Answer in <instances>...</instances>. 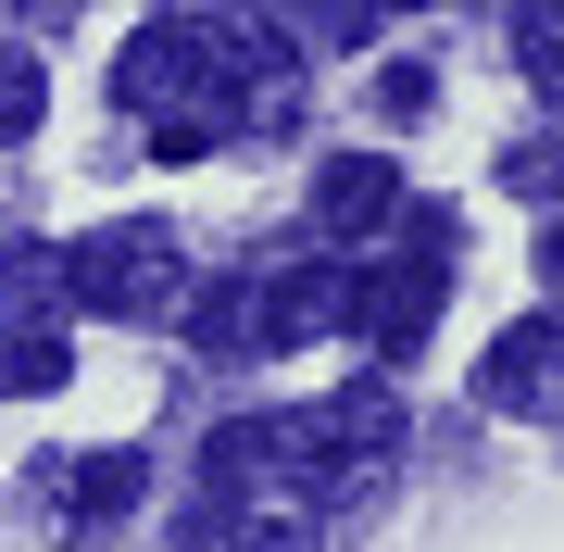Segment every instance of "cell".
I'll return each instance as SVG.
<instances>
[{"label": "cell", "mask_w": 564, "mask_h": 552, "mask_svg": "<svg viewBox=\"0 0 564 552\" xmlns=\"http://www.w3.org/2000/svg\"><path fill=\"white\" fill-rule=\"evenodd\" d=\"M63 302H76V314H113V327L176 314V302H188V251H176V226H151V214L88 226V239L63 251Z\"/></svg>", "instance_id": "obj_1"}, {"label": "cell", "mask_w": 564, "mask_h": 552, "mask_svg": "<svg viewBox=\"0 0 564 552\" xmlns=\"http://www.w3.org/2000/svg\"><path fill=\"white\" fill-rule=\"evenodd\" d=\"M63 302V251H13L0 264V314H51Z\"/></svg>", "instance_id": "obj_12"}, {"label": "cell", "mask_w": 564, "mask_h": 552, "mask_svg": "<svg viewBox=\"0 0 564 552\" xmlns=\"http://www.w3.org/2000/svg\"><path fill=\"white\" fill-rule=\"evenodd\" d=\"M39 502L63 515V528H101V515L139 502V452H51V465H39Z\"/></svg>", "instance_id": "obj_7"}, {"label": "cell", "mask_w": 564, "mask_h": 552, "mask_svg": "<svg viewBox=\"0 0 564 552\" xmlns=\"http://www.w3.org/2000/svg\"><path fill=\"white\" fill-rule=\"evenodd\" d=\"M540 264H552V277H564V214H552V226H540Z\"/></svg>", "instance_id": "obj_15"}, {"label": "cell", "mask_w": 564, "mask_h": 552, "mask_svg": "<svg viewBox=\"0 0 564 552\" xmlns=\"http://www.w3.org/2000/svg\"><path fill=\"white\" fill-rule=\"evenodd\" d=\"M339 302H351L339 264H276V277L251 289V351H302V339H326V327H339Z\"/></svg>", "instance_id": "obj_5"}, {"label": "cell", "mask_w": 564, "mask_h": 552, "mask_svg": "<svg viewBox=\"0 0 564 552\" xmlns=\"http://www.w3.org/2000/svg\"><path fill=\"white\" fill-rule=\"evenodd\" d=\"M389 13H402V0H289L276 25H289V39H302V63H314V51H364Z\"/></svg>", "instance_id": "obj_8"}, {"label": "cell", "mask_w": 564, "mask_h": 552, "mask_svg": "<svg viewBox=\"0 0 564 552\" xmlns=\"http://www.w3.org/2000/svg\"><path fill=\"white\" fill-rule=\"evenodd\" d=\"M39 113H51V76H39L25 51H0V151H25V139H39Z\"/></svg>", "instance_id": "obj_11"}, {"label": "cell", "mask_w": 564, "mask_h": 552, "mask_svg": "<svg viewBox=\"0 0 564 552\" xmlns=\"http://www.w3.org/2000/svg\"><path fill=\"white\" fill-rule=\"evenodd\" d=\"M63 377H76V351H63V327H13V339H0V389H25V402H51Z\"/></svg>", "instance_id": "obj_9"}, {"label": "cell", "mask_w": 564, "mask_h": 552, "mask_svg": "<svg viewBox=\"0 0 564 552\" xmlns=\"http://www.w3.org/2000/svg\"><path fill=\"white\" fill-rule=\"evenodd\" d=\"M502 188H527V202H564V151H552V139H514V151H502Z\"/></svg>", "instance_id": "obj_13"}, {"label": "cell", "mask_w": 564, "mask_h": 552, "mask_svg": "<svg viewBox=\"0 0 564 552\" xmlns=\"http://www.w3.org/2000/svg\"><path fill=\"white\" fill-rule=\"evenodd\" d=\"M214 51H202V25H139L113 63V113H176V101H214Z\"/></svg>", "instance_id": "obj_4"}, {"label": "cell", "mask_w": 564, "mask_h": 552, "mask_svg": "<svg viewBox=\"0 0 564 552\" xmlns=\"http://www.w3.org/2000/svg\"><path fill=\"white\" fill-rule=\"evenodd\" d=\"M226 552H314V528H302V515H263V528H239Z\"/></svg>", "instance_id": "obj_14"}, {"label": "cell", "mask_w": 564, "mask_h": 552, "mask_svg": "<svg viewBox=\"0 0 564 552\" xmlns=\"http://www.w3.org/2000/svg\"><path fill=\"white\" fill-rule=\"evenodd\" d=\"M440 302H452V264H377V277H351V302H339V327L364 339V351H402L440 327Z\"/></svg>", "instance_id": "obj_3"}, {"label": "cell", "mask_w": 564, "mask_h": 552, "mask_svg": "<svg viewBox=\"0 0 564 552\" xmlns=\"http://www.w3.org/2000/svg\"><path fill=\"white\" fill-rule=\"evenodd\" d=\"M389 214H402V164H377V151L314 164V226H326V239H377Z\"/></svg>", "instance_id": "obj_6"}, {"label": "cell", "mask_w": 564, "mask_h": 552, "mask_svg": "<svg viewBox=\"0 0 564 552\" xmlns=\"http://www.w3.org/2000/svg\"><path fill=\"white\" fill-rule=\"evenodd\" d=\"M13 13H63V0H13Z\"/></svg>", "instance_id": "obj_16"}, {"label": "cell", "mask_w": 564, "mask_h": 552, "mask_svg": "<svg viewBox=\"0 0 564 552\" xmlns=\"http://www.w3.org/2000/svg\"><path fill=\"white\" fill-rule=\"evenodd\" d=\"M502 39H514V63H527L540 88H564V0H514Z\"/></svg>", "instance_id": "obj_10"}, {"label": "cell", "mask_w": 564, "mask_h": 552, "mask_svg": "<svg viewBox=\"0 0 564 552\" xmlns=\"http://www.w3.org/2000/svg\"><path fill=\"white\" fill-rule=\"evenodd\" d=\"M477 402H489V414H527V427H564V302L514 314V327L489 339V365H477Z\"/></svg>", "instance_id": "obj_2"}]
</instances>
